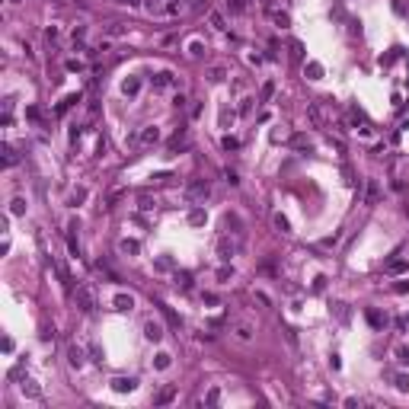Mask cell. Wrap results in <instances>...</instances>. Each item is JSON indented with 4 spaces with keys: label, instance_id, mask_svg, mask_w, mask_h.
I'll return each mask as SVG.
<instances>
[{
    "label": "cell",
    "instance_id": "cell-1",
    "mask_svg": "<svg viewBox=\"0 0 409 409\" xmlns=\"http://www.w3.org/2000/svg\"><path fill=\"white\" fill-rule=\"evenodd\" d=\"M211 195V182L208 179H189L182 189V198L189 201V205H205V198Z\"/></svg>",
    "mask_w": 409,
    "mask_h": 409
},
{
    "label": "cell",
    "instance_id": "cell-2",
    "mask_svg": "<svg viewBox=\"0 0 409 409\" xmlns=\"http://www.w3.org/2000/svg\"><path fill=\"white\" fill-rule=\"evenodd\" d=\"M74 304H77V310H83V313H93V310H96V294H93V288L77 285L74 288Z\"/></svg>",
    "mask_w": 409,
    "mask_h": 409
},
{
    "label": "cell",
    "instance_id": "cell-3",
    "mask_svg": "<svg viewBox=\"0 0 409 409\" xmlns=\"http://www.w3.org/2000/svg\"><path fill=\"white\" fill-rule=\"evenodd\" d=\"M237 253H240V240H233L230 233H224V237L217 240V259H221V262H230Z\"/></svg>",
    "mask_w": 409,
    "mask_h": 409
},
{
    "label": "cell",
    "instance_id": "cell-4",
    "mask_svg": "<svg viewBox=\"0 0 409 409\" xmlns=\"http://www.w3.org/2000/svg\"><path fill=\"white\" fill-rule=\"evenodd\" d=\"M144 339L147 342H160L163 339V323L160 320H147L144 323Z\"/></svg>",
    "mask_w": 409,
    "mask_h": 409
},
{
    "label": "cell",
    "instance_id": "cell-5",
    "mask_svg": "<svg viewBox=\"0 0 409 409\" xmlns=\"http://www.w3.org/2000/svg\"><path fill=\"white\" fill-rule=\"evenodd\" d=\"M173 400H176V387H173V384L160 387V390H157V396H154V403H157V406H170Z\"/></svg>",
    "mask_w": 409,
    "mask_h": 409
},
{
    "label": "cell",
    "instance_id": "cell-6",
    "mask_svg": "<svg viewBox=\"0 0 409 409\" xmlns=\"http://www.w3.org/2000/svg\"><path fill=\"white\" fill-rule=\"evenodd\" d=\"M19 390H23V396H29V400H39V396H42V387L35 384L32 377H23V380H19Z\"/></svg>",
    "mask_w": 409,
    "mask_h": 409
},
{
    "label": "cell",
    "instance_id": "cell-7",
    "mask_svg": "<svg viewBox=\"0 0 409 409\" xmlns=\"http://www.w3.org/2000/svg\"><path fill=\"white\" fill-rule=\"evenodd\" d=\"M141 144L144 147H150V144H157V141H160V128H157V125H147V128H141Z\"/></svg>",
    "mask_w": 409,
    "mask_h": 409
},
{
    "label": "cell",
    "instance_id": "cell-8",
    "mask_svg": "<svg viewBox=\"0 0 409 409\" xmlns=\"http://www.w3.org/2000/svg\"><path fill=\"white\" fill-rule=\"evenodd\" d=\"M134 387H138L134 377H112V390H115V393H131Z\"/></svg>",
    "mask_w": 409,
    "mask_h": 409
},
{
    "label": "cell",
    "instance_id": "cell-9",
    "mask_svg": "<svg viewBox=\"0 0 409 409\" xmlns=\"http://www.w3.org/2000/svg\"><path fill=\"white\" fill-rule=\"evenodd\" d=\"M173 83H176V77H173L170 70H160V74H154V90H170Z\"/></svg>",
    "mask_w": 409,
    "mask_h": 409
},
{
    "label": "cell",
    "instance_id": "cell-10",
    "mask_svg": "<svg viewBox=\"0 0 409 409\" xmlns=\"http://www.w3.org/2000/svg\"><path fill=\"white\" fill-rule=\"evenodd\" d=\"M118 253H122V256H138L141 253V243L125 237V240H118Z\"/></svg>",
    "mask_w": 409,
    "mask_h": 409
},
{
    "label": "cell",
    "instance_id": "cell-11",
    "mask_svg": "<svg viewBox=\"0 0 409 409\" xmlns=\"http://www.w3.org/2000/svg\"><path fill=\"white\" fill-rule=\"evenodd\" d=\"M205 221H208V211L201 208V205H192V211H189V224H192V227H201Z\"/></svg>",
    "mask_w": 409,
    "mask_h": 409
},
{
    "label": "cell",
    "instance_id": "cell-12",
    "mask_svg": "<svg viewBox=\"0 0 409 409\" xmlns=\"http://www.w3.org/2000/svg\"><path fill=\"white\" fill-rule=\"evenodd\" d=\"M67 364L70 368H83V348L80 345H67Z\"/></svg>",
    "mask_w": 409,
    "mask_h": 409
},
{
    "label": "cell",
    "instance_id": "cell-13",
    "mask_svg": "<svg viewBox=\"0 0 409 409\" xmlns=\"http://www.w3.org/2000/svg\"><path fill=\"white\" fill-rule=\"evenodd\" d=\"M141 7H144L147 13L160 16V13H166V0H141Z\"/></svg>",
    "mask_w": 409,
    "mask_h": 409
},
{
    "label": "cell",
    "instance_id": "cell-14",
    "mask_svg": "<svg viewBox=\"0 0 409 409\" xmlns=\"http://www.w3.org/2000/svg\"><path fill=\"white\" fill-rule=\"evenodd\" d=\"M272 224H275L278 233H291V221H288L281 211H275V214H272Z\"/></svg>",
    "mask_w": 409,
    "mask_h": 409
},
{
    "label": "cell",
    "instance_id": "cell-15",
    "mask_svg": "<svg viewBox=\"0 0 409 409\" xmlns=\"http://www.w3.org/2000/svg\"><path fill=\"white\" fill-rule=\"evenodd\" d=\"M304 74H307V80H320V77H323V64H320V61H307V64H304Z\"/></svg>",
    "mask_w": 409,
    "mask_h": 409
},
{
    "label": "cell",
    "instance_id": "cell-16",
    "mask_svg": "<svg viewBox=\"0 0 409 409\" xmlns=\"http://www.w3.org/2000/svg\"><path fill=\"white\" fill-rule=\"evenodd\" d=\"M112 304H115V310H122V313H125V310H134V297H131V294H115V301H112Z\"/></svg>",
    "mask_w": 409,
    "mask_h": 409
},
{
    "label": "cell",
    "instance_id": "cell-17",
    "mask_svg": "<svg viewBox=\"0 0 409 409\" xmlns=\"http://www.w3.org/2000/svg\"><path fill=\"white\" fill-rule=\"evenodd\" d=\"M269 16H272V23L281 26V29H288V26H291V16H288L285 10H269Z\"/></svg>",
    "mask_w": 409,
    "mask_h": 409
},
{
    "label": "cell",
    "instance_id": "cell-18",
    "mask_svg": "<svg viewBox=\"0 0 409 409\" xmlns=\"http://www.w3.org/2000/svg\"><path fill=\"white\" fill-rule=\"evenodd\" d=\"M0 154H3V166H7V170L19 163V157H16V150H13L10 144H3V147H0Z\"/></svg>",
    "mask_w": 409,
    "mask_h": 409
},
{
    "label": "cell",
    "instance_id": "cell-19",
    "mask_svg": "<svg viewBox=\"0 0 409 409\" xmlns=\"http://www.w3.org/2000/svg\"><path fill=\"white\" fill-rule=\"evenodd\" d=\"M138 208H141V211H154V208H157V198H154L150 192H141V195H138Z\"/></svg>",
    "mask_w": 409,
    "mask_h": 409
},
{
    "label": "cell",
    "instance_id": "cell-20",
    "mask_svg": "<svg viewBox=\"0 0 409 409\" xmlns=\"http://www.w3.org/2000/svg\"><path fill=\"white\" fill-rule=\"evenodd\" d=\"M122 93H125V96H138V93H141V80L138 77H128L122 83Z\"/></svg>",
    "mask_w": 409,
    "mask_h": 409
},
{
    "label": "cell",
    "instance_id": "cell-21",
    "mask_svg": "<svg viewBox=\"0 0 409 409\" xmlns=\"http://www.w3.org/2000/svg\"><path fill=\"white\" fill-rule=\"evenodd\" d=\"M224 77H227V67H221V64H214V67L208 70V80H211V83H224Z\"/></svg>",
    "mask_w": 409,
    "mask_h": 409
},
{
    "label": "cell",
    "instance_id": "cell-22",
    "mask_svg": "<svg viewBox=\"0 0 409 409\" xmlns=\"http://www.w3.org/2000/svg\"><path fill=\"white\" fill-rule=\"evenodd\" d=\"M125 32H128V26H125V23H109L106 26V35H109V39H118V35H125Z\"/></svg>",
    "mask_w": 409,
    "mask_h": 409
},
{
    "label": "cell",
    "instance_id": "cell-23",
    "mask_svg": "<svg viewBox=\"0 0 409 409\" xmlns=\"http://www.w3.org/2000/svg\"><path fill=\"white\" fill-rule=\"evenodd\" d=\"M182 147H189V134H185V131L173 134V141H170V150H182Z\"/></svg>",
    "mask_w": 409,
    "mask_h": 409
},
{
    "label": "cell",
    "instance_id": "cell-24",
    "mask_svg": "<svg viewBox=\"0 0 409 409\" xmlns=\"http://www.w3.org/2000/svg\"><path fill=\"white\" fill-rule=\"evenodd\" d=\"M307 115H310V122L317 125V128L323 125V112H320V106H317V102H310V106H307Z\"/></svg>",
    "mask_w": 409,
    "mask_h": 409
},
{
    "label": "cell",
    "instance_id": "cell-25",
    "mask_svg": "<svg viewBox=\"0 0 409 409\" xmlns=\"http://www.w3.org/2000/svg\"><path fill=\"white\" fill-rule=\"evenodd\" d=\"M185 7L192 10V13H205L211 7V0H185Z\"/></svg>",
    "mask_w": 409,
    "mask_h": 409
},
{
    "label": "cell",
    "instance_id": "cell-26",
    "mask_svg": "<svg viewBox=\"0 0 409 409\" xmlns=\"http://www.w3.org/2000/svg\"><path fill=\"white\" fill-rule=\"evenodd\" d=\"M170 364H173V355H166V352H160V355L154 358V368H157V371H166Z\"/></svg>",
    "mask_w": 409,
    "mask_h": 409
},
{
    "label": "cell",
    "instance_id": "cell-27",
    "mask_svg": "<svg viewBox=\"0 0 409 409\" xmlns=\"http://www.w3.org/2000/svg\"><path fill=\"white\" fill-rule=\"evenodd\" d=\"M288 51H291V61H301V58H304V45H301V42H288Z\"/></svg>",
    "mask_w": 409,
    "mask_h": 409
},
{
    "label": "cell",
    "instance_id": "cell-28",
    "mask_svg": "<svg viewBox=\"0 0 409 409\" xmlns=\"http://www.w3.org/2000/svg\"><path fill=\"white\" fill-rule=\"evenodd\" d=\"M208 23H211V26H214V29H217V32H224V29H227V23H224V16H221V13H214V10H211V13H208Z\"/></svg>",
    "mask_w": 409,
    "mask_h": 409
},
{
    "label": "cell",
    "instance_id": "cell-29",
    "mask_svg": "<svg viewBox=\"0 0 409 409\" xmlns=\"http://www.w3.org/2000/svg\"><path fill=\"white\" fill-rule=\"evenodd\" d=\"M380 198V189H377V179H368V205H374V201Z\"/></svg>",
    "mask_w": 409,
    "mask_h": 409
},
{
    "label": "cell",
    "instance_id": "cell-30",
    "mask_svg": "<svg viewBox=\"0 0 409 409\" xmlns=\"http://www.w3.org/2000/svg\"><path fill=\"white\" fill-rule=\"evenodd\" d=\"M10 214H13V217L26 214V198H13V201H10Z\"/></svg>",
    "mask_w": 409,
    "mask_h": 409
},
{
    "label": "cell",
    "instance_id": "cell-31",
    "mask_svg": "<svg viewBox=\"0 0 409 409\" xmlns=\"http://www.w3.org/2000/svg\"><path fill=\"white\" fill-rule=\"evenodd\" d=\"M237 339L249 342V339H253V326H249V323H237Z\"/></svg>",
    "mask_w": 409,
    "mask_h": 409
},
{
    "label": "cell",
    "instance_id": "cell-32",
    "mask_svg": "<svg viewBox=\"0 0 409 409\" xmlns=\"http://www.w3.org/2000/svg\"><path fill=\"white\" fill-rule=\"evenodd\" d=\"M224 230L240 233V217H237V214H227V217H224Z\"/></svg>",
    "mask_w": 409,
    "mask_h": 409
},
{
    "label": "cell",
    "instance_id": "cell-33",
    "mask_svg": "<svg viewBox=\"0 0 409 409\" xmlns=\"http://www.w3.org/2000/svg\"><path fill=\"white\" fill-rule=\"evenodd\" d=\"M230 278H233V265H221V269H217V281H221V285H227Z\"/></svg>",
    "mask_w": 409,
    "mask_h": 409
},
{
    "label": "cell",
    "instance_id": "cell-34",
    "mask_svg": "<svg viewBox=\"0 0 409 409\" xmlns=\"http://www.w3.org/2000/svg\"><path fill=\"white\" fill-rule=\"evenodd\" d=\"M205 403H208V406H217V403H221V387H211L208 393H205Z\"/></svg>",
    "mask_w": 409,
    "mask_h": 409
},
{
    "label": "cell",
    "instance_id": "cell-35",
    "mask_svg": "<svg viewBox=\"0 0 409 409\" xmlns=\"http://www.w3.org/2000/svg\"><path fill=\"white\" fill-rule=\"evenodd\" d=\"M80 201H86V189H83V185H77V189L70 192V205H80Z\"/></svg>",
    "mask_w": 409,
    "mask_h": 409
},
{
    "label": "cell",
    "instance_id": "cell-36",
    "mask_svg": "<svg viewBox=\"0 0 409 409\" xmlns=\"http://www.w3.org/2000/svg\"><path fill=\"white\" fill-rule=\"evenodd\" d=\"M259 96H262V102H269L272 96H275V83H272V80H265V83H262V93H259Z\"/></svg>",
    "mask_w": 409,
    "mask_h": 409
},
{
    "label": "cell",
    "instance_id": "cell-37",
    "mask_svg": "<svg viewBox=\"0 0 409 409\" xmlns=\"http://www.w3.org/2000/svg\"><path fill=\"white\" fill-rule=\"evenodd\" d=\"M83 39H86V26H74V45H83Z\"/></svg>",
    "mask_w": 409,
    "mask_h": 409
},
{
    "label": "cell",
    "instance_id": "cell-38",
    "mask_svg": "<svg viewBox=\"0 0 409 409\" xmlns=\"http://www.w3.org/2000/svg\"><path fill=\"white\" fill-rule=\"evenodd\" d=\"M205 51H208V48L201 45V42H192V45H189V54H192V58H205Z\"/></svg>",
    "mask_w": 409,
    "mask_h": 409
},
{
    "label": "cell",
    "instance_id": "cell-39",
    "mask_svg": "<svg viewBox=\"0 0 409 409\" xmlns=\"http://www.w3.org/2000/svg\"><path fill=\"white\" fill-rule=\"evenodd\" d=\"M291 144L297 147V150H310V147H313V144H310V138H304V134H297V138H294Z\"/></svg>",
    "mask_w": 409,
    "mask_h": 409
},
{
    "label": "cell",
    "instance_id": "cell-40",
    "mask_svg": "<svg viewBox=\"0 0 409 409\" xmlns=\"http://www.w3.org/2000/svg\"><path fill=\"white\" fill-rule=\"evenodd\" d=\"M227 10H230V13H243V10H246V0H227Z\"/></svg>",
    "mask_w": 409,
    "mask_h": 409
},
{
    "label": "cell",
    "instance_id": "cell-41",
    "mask_svg": "<svg viewBox=\"0 0 409 409\" xmlns=\"http://www.w3.org/2000/svg\"><path fill=\"white\" fill-rule=\"evenodd\" d=\"M230 122H233V109H227V106H224V109H221V128H227Z\"/></svg>",
    "mask_w": 409,
    "mask_h": 409
},
{
    "label": "cell",
    "instance_id": "cell-42",
    "mask_svg": "<svg viewBox=\"0 0 409 409\" xmlns=\"http://www.w3.org/2000/svg\"><path fill=\"white\" fill-rule=\"evenodd\" d=\"M368 320H371V326H384L387 323V317H380L377 310H368Z\"/></svg>",
    "mask_w": 409,
    "mask_h": 409
},
{
    "label": "cell",
    "instance_id": "cell-43",
    "mask_svg": "<svg viewBox=\"0 0 409 409\" xmlns=\"http://www.w3.org/2000/svg\"><path fill=\"white\" fill-rule=\"evenodd\" d=\"M393 384H396V390H403V393L409 390V377H406V374H396V377H393Z\"/></svg>",
    "mask_w": 409,
    "mask_h": 409
},
{
    "label": "cell",
    "instance_id": "cell-44",
    "mask_svg": "<svg viewBox=\"0 0 409 409\" xmlns=\"http://www.w3.org/2000/svg\"><path fill=\"white\" fill-rule=\"evenodd\" d=\"M332 313H336L339 320H345V317H348V310H345V304H342V301H336V304H332Z\"/></svg>",
    "mask_w": 409,
    "mask_h": 409
},
{
    "label": "cell",
    "instance_id": "cell-45",
    "mask_svg": "<svg viewBox=\"0 0 409 409\" xmlns=\"http://www.w3.org/2000/svg\"><path fill=\"white\" fill-rule=\"evenodd\" d=\"M176 285H182L185 291H189V288H192V275H185V272H182V275H176Z\"/></svg>",
    "mask_w": 409,
    "mask_h": 409
},
{
    "label": "cell",
    "instance_id": "cell-46",
    "mask_svg": "<svg viewBox=\"0 0 409 409\" xmlns=\"http://www.w3.org/2000/svg\"><path fill=\"white\" fill-rule=\"evenodd\" d=\"M221 144H224V150H237V147H240V141H237V138H230V134H227V138L221 141Z\"/></svg>",
    "mask_w": 409,
    "mask_h": 409
},
{
    "label": "cell",
    "instance_id": "cell-47",
    "mask_svg": "<svg viewBox=\"0 0 409 409\" xmlns=\"http://www.w3.org/2000/svg\"><path fill=\"white\" fill-rule=\"evenodd\" d=\"M403 269H406V262H403V259H393V262L387 265V272H393V275H396V272H403Z\"/></svg>",
    "mask_w": 409,
    "mask_h": 409
},
{
    "label": "cell",
    "instance_id": "cell-48",
    "mask_svg": "<svg viewBox=\"0 0 409 409\" xmlns=\"http://www.w3.org/2000/svg\"><path fill=\"white\" fill-rule=\"evenodd\" d=\"M396 358H400L403 364H409V345H400V348H396Z\"/></svg>",
    "mask_w": 409,
    "mask_h": 409
},
{
    "label": "cell",
    "instance_id": "cell-49",
    "mask_svg": "<svg viewBox=\"0 0 409 409\" xmlns=\"http://www.w3.org/2000/svg\"><path fill=\"white\" fill-rule=\"evenodd\" d=\"M393 10H396V13H400V16H409V7H406V3H403V0H393Z\"/></svg>",
    "mask_w": 409,
    "mask_h": 409
},
{
    "label": "cell",
    "instance_id": "cell-50",
    "mask_svg": "<svg viewBox=\"0 0 409 409\" xmlns=\"http://www.w3.org/2000/svg\"><path fill=\"white\" fill-rule=\"evenodd\" d=\"M393 291H396V294H409V281H396Z\"/></svg>",
    "mask_w": 409,
    "mask_h": 409
},
{
    "label": "cell",
    "instance_id": "cell-51",
    "mask_svg": "<svg viewBox=\"0 0 409 409\" xmlns=\"http://www.w3.org/2000/svg\"><path fill=\"white\" fill-rule=\"evenodd\" d=\"M224 176H227V182H230V185H240V176L233 170H224Z\"/></svg>",
    "mask_w": 409,
    "mask_h": 409
},
{
    "label": "cell",
    "instance_id": "cell-52",
    "mask_svg": "<svg viewBox=\"0 0 409 409\" xmlns=\"http://www.w3.org/2000/svg\"><path fill=\"white\" fill-rule=\"evenodd\" d=\"M42 339H54V326H42Z\"/></svg>",
    "mask_w": 409,
    "mask_h": 409
},
{
    "label": "cell",
    "instance_id": "cell-53",
    "mask_svg": "<svg viewBox=\"0 0 409 409\" xmlns=\"http://www.w3.org/2000/svg\"><path fill=\"white\" fill-rule=\"evenodd\" d=\"M253 297H256V301H259V304H265V307H269V304H272V301H269V294H262V291H256Z\"/></svg>",
    "mask_w": 409,
    "mask_h": 409
},
{
    "label": "cell",
    "instance_id": "cell-54",
    "mask_svg": "<svg viewBox=\"0 0 409 409\" xmlns=\"http://www.w3.org/2000/svg\"><path fill=\"white\" fill-rule=\"evenodd\" d=\"M45 39H48V42L58 39V29H54V26H48V29H45Z\"/></svg>",
    "mask_w": 409,
    "mask_h": 409
},
{
    "label": "cell",
    "instance_id": "cell-55",
    "mask_svg": "<svg viewBox=\"0 0 409 409\" xmlns=\"http://www.w3.org/2000/svg\"><path fill=\"white\" fill-rule=\"evenodd\" d=\"M249 109H253V99H243V106H240V112H243V115H249Z\"/></svg>",
    "mask_w": 409,
    "mask_h": 409
},
{
    "label": "cell",
    "instance_id": "cell-56",
    "mask_svg": "<svg viewBox=\"0 0 409 409\" xmlns=\"http://www.w3.org/2000/svg\"><path fill=\"white\" fill-rule=\"evenodd\" d=\"M115 3H122V7H141V0H115Z\"/></svg>",
    "mask_w": 409,
    "mask_h": 409
},
{
    "label": "cell",
    "instance_id": "cell-57",
    "mask_svg": "<svg viewBox=\"0 0 409 409\" xmlns=\"http://www.w3.org/2000/svg\"><path fill=\"white\" fill-rule=\"evenodd\" d=\"M403 323H406V326H409V317H403Z\"/></svg>",
    "mask_w": 409,
    "mask_h": 409
},
{
    "label": "cell",
    "instance_id": "cell-58",
    "mask_svg": "<svg viewBox=\"0 0 409 409\" xmlns=\"http://www.w3.org/2000/svg\"><path fill=\"white\" fill-rule=\"evenodd\" d=\"M10 3H19V0H10Z\"/></svg>",
    "mask_w": 409,
    "mask_h": 409
}]
</instances>
